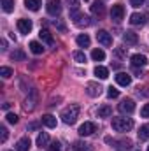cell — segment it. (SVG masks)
Wrapping results in <instances>:
<instances>
[{"mask_svg": "<svg viewBox=\"0 0 149 151\" xmlns=\"http://www.w3.org/2000/svg\"><path fill=\"white\" fill-rule=\"evenodd\" d=\"M79 111H81V107H79L77 104H72V106L65 107V109L62 111V119H63V123H67V125H74L75 121H77Z\"/></svg>", "mask_w": 149, "mask_h": 151, "instance_id": "1", "label": "cell"}, {"mask_svg": "<svg viewBox=\"0 0 149 151\" xmlns=\"http://www.w3.org/2000/svg\"><path fill=\"white\" fill-rule=\"evenodd\" d=\"M133 128L132 118H112V130L116 132H128Z\"/></svg>", "mask_w": 149, "mask_h": 151, "instance_id": "2", "label": "cell"}, {"mask_svg": "<svg viewBox=\"0 0 149 151\" xmlns=\"http://www.w3.org/2000/svg\"><path fill=\"white\" fill-rule=\"evenodd\" d=\"M70 19L74 21V25H77V27H90L91 25L90 16H86L84 12H79V11L70 12Z\"/></svg>", "mask_w": 149, "mask_h": 151, "instance_id": "3", "label": "cell"}, {"mask_svg": "<svg viewBox=\"0 0 149 151\" xmlns=\"http://www.w3.org/2000/svg\"><path fill=\"white\" fill-rule=\"evenodd\" d=\"M97 132V125L93 121H84L81 127H79V135L81 137H88V135H93Z\"/></svg>", "mask_w": 149, "mask_h": 151, "instance_id": "4", "label": "cell"}, {"mask_svg": "<svg viewBox=\"0 0 149 151\" xmlns=\"http://www.w3.org/2000/svg\"><path fill=\"white\" fill-rule=\"evenodd\" d=\"M123 18H125V7H123L121 4L112 5V9H111V19L112 21H114V23H119Z\"/></svg>", "mask_w": 149, "mask_h": 151, "instance_id": "5", "label": "cell"}, {"mask_svg": "<svg viewBox=\"0 0 149 151\" xmlns=\"http://www.w3.org/2000/svg\"><path fill=\"white\" fill-rule=\"evenodd\" d=\"M46 9L51 16H58L62 12V0H47Z\"/></svg>", "mask_w": 149, "mask_h": 151, "instance_id": "6", "label": "cell"}, {"mask_svg": "<svg viewBox=\"0 0 149 151\" xmlns=\"http://www.w3.org/2000/svg\"><path fill=\"white\" fill-rule=\"evenodd\" d=\"M119 111L123 114H132L135 111V102L132 100V99H125V100H121V104H119Z\"/></svg>", "mask_w": 149, "mask_h": 151, "instance_id": "7", "label": "cell"}, {"mask_svg": "<svg viewBox=\"0 0 149 151\" xmlns=\"http://www.w3.org/2000/svg\"><path fill=\"white\" fill-rule=\"evenodd\" d=\"M97 40L102 44V46H112V37H111V34L107 32V30H98L97 32Z\"/></svg>", "mask_w": 149, "mask_h": 151, "instance_id": "8", "label": "cell"}, {"mask_svg": "<svg viewBox=\"0 0 149 151\" xmlns=\"http://www.w3.org/2000/svg\"><path fill=\"white\" fill-rule=\"evenodd\" d=\"M148 19H149V16L144 14V12H133V14L130 16V23L135 25V27H137V25H146Z\"/></svg>", "mask_w": 149, "mask_h": 151, "instance_id": "9", "label": "cell"}, {"mask_svg": "<svg viewBox=\"0 0 149 151\" xmlns=\"http://www.w3.org/2000/svg\"><path fill=\"white\" fill-rule=\"evenodd\" d=\"M18 30H19L21 34H30V32H32V21L27 19V18L18 19Z\"/></svg>", "mask_w": 149, "mask_h": 151, "instance_id": "10", "label": "cell"}, {"mask_svg": "<svg viewBox=\"0 0 149 151\" xmlns=\"http://www.w3.org/2000/svg\"><path fill=\"white\" fill-rule=\"evenodd\" d=\"M86 93H88L90 97H100V95H102V86L97 84V83H88Z\"/></svg>", "mask_w": 149, "mask_h": 151, "instance_id": "11", "label": "cell"}, {"mask_svg": "<svg viewBox=\"0 0 149 151\" xmlns=\"http://www.w3.org/2000/svg\"><path fill=\"white\" fill-rule=\"evenodd\" d=\"M116 83H117L119 86H130L132 76L126 74V72H119V74H116Z\"/></svg>", "mask_w": 149, "mask_h": 151, "instance_id": "12", "label": "cell"}, {"mask_svg": "<svg viewBox=\"0 0 149 151\" xmlns=\"http://www.w3.org/2000/svg\"><path fill=\"white\" fill-rule=\"evenodd\" d=\"M132 65L133 67H146L148 65V58L144 55H132Z\"/></svg>", "mask_w": 149, "mask_h": 151, "instance_id": "13", "label": "cell"}, {"mask_svg": "<svg viewBox=\"0 0 149 151\" xmlns=\"http://www.w3.org/2000/svg\"><path fill=\"white\" fill-rule=\"evenodd\" d=\"M39 37H40V40L42 42H46L47 46H53V35H51V32L47 30V28H40V32H39Z\"/></svg>", "mask_w": 149, "mask_h": 151, "instance_id": "14", "label": "cell"}, {"mask_svg": "<svg viewBox=\"0 0 149 151\" xmlns=\"http://www.w3.org/2000/svg\"><path fill=\"white\" fill-rule=\"evenodd\" d=\"M32 148V142L28 137H21L18 142H16V151H28Z\"/></svg>", "mask_w": 149, "mask_h": 151, "instance_id": "15", "label": "cell"}, {"mask_svg": "<svg viewBox=\"0 0 149 151\" xmlns=\"http://www.w3.org/2000/svg\"><path fill=\"white\" fill-rule=\"evenodd\" d=\"M91 12H93L95 16H98V18H100V16H104V12H105V5H104L102 2H98V0H97V2H93V4H91Z\"/></svg>", "mask_w": 149, "mask_h": 151, "instance_id": "16", "label": "cell"}, {"mask_svg": "<svg viewBox=\"0 0 149 151\" xmlns=\"http://www.w3.org/2000/svg\"><path fill=\"white\" fill-rule=\"evenodd\" d=\"M116 150H117V151H130V150H132V141H130V139L116 141Z\"/></svg>", "mask_w": 149, "mask_h": 151, "instance_id": "17", "label": "cell"}, {"mask_svg": "<svg viewBox=\"0 0 149 151\" xmlns=\"http://www.w3.org/2000/svg\"><path fill=\"white\" fill-rule=\"evenodd\" d=\"M123 40H125L126 44H137L139 37H137V34H135V32L128 30V32H125V34H123Z\"/></svg>", "mask_w": 149, "mask_h": 151, "instance_id": "18", "label": "cell"}, {"mask_svg": "<svg viewBox=\"0 0 149 151\" xmlns=\"http://www.w3.org/2000/svg\"><path fill=\"white\" fill-rule=\"evenodd\" d=\"M42 123H44L47 128H54V127H56V116L46 114V116H42Z\"/></svg>", "mask_w": 149, "mask_h": 151, "instance_id": "19", "label": "cell"}, {"mask_svg": "<svg viewBox=\"0 0 149 151\" xmlns=\"http://www.w3.org/2000/svg\"><path fill=\"white\" fill-rule=\"evenodd\" d=\"M93 72H95V76H97L98 79H107V77H109V70H107L105 67H102V65H97Z\"/></svg>", "mask_w": 149, "mask_h": 151, "instance_id": "20", "label": "cell"}, {"mask_svg": "<svg viewBox=\"0 0 149 151\" xmlns=\"http://www.w3.org/2000/svg\"><path fill=\"white\" fill-rule=\"evenodd\" d=\"M47 144H49V135H47L46 132L39 134V137H37V146H39V148H47Z\"/></svg>", "mask_w": 149, "mask_h": 151, "instance_id": "21", "label": "cell"}, {"mask_svg": "<svg viewBox=\"0 0 149 151\" xmlns=\"http://www.w3.org/2000/svg\"><path fill=\"white\" fill-rule=\"evenodd\" d=\"M40 5H42V2L40 0H25V7L27 9H30V11H39L40 9Z\"/></svg>", "mask_w": 149, "mask_h": 151, "instance_id": "22", "label": "cell"}, {"mask_svg": "<svg viewBox=\"0 0 149 151\" xmlns=\"http://www.w3.org/2000/svg\"><path fill=\"white\" fill-rule=\"evenodd\" d=\"M91 58H93L95 62H102V60L105 58V53H104V49H100V47H95V49L91 51Z\"/></svg>", "mask_w": 149, "mask_h": 151, "instance_id": "23", "label": "cell"}, {"mask_svg": "<svg viewBox=\"0 0 149 151\" xmlns=\"http://www.w3.org/2000/svg\"><path fill=\"white\" fill-rule=\"evenodd\" d=\"M75 42H77V46H81V47H88L91 40H90V37H88L86 34H81V35H77Z\"/></svg>", "mask_w": 149, "mask_h": 151, "instance_id": "24", "label": "cell"}, {"mask_svg": "<svg viewBox=\"0 0 149 151\" xmlns=\"http://www.w3.org/2000/svg\"><path fill=\"white\" fill-rule=\"evenodd\" d=\"M30 51H32L34 55H42V53H44V47H42V44H40V42L32 40V42H30Z\"/></svg>", "mask_w": 149, "mask_h": 151, "instance_id": "25", "label": "cell"}, {"mask_svg": "<svg viewBox=\"0 0 149 151\" xmlns=\"http://www.w3.org/2000/svg\"><path fill=\"white\" fill-rule=\"evenodd\" d=\"M111 114H112V109L109 106H102V107L97 111V116H98V118H109Z\"/></svg>", "mask_w": 149, "mask_h": 151, "instance_id": "26", "label": "cell"}, {"mask_svg": "<svg viewBox=\"0 0 149 151\" xmlns=\"http://www.w3.org/2000/svg\"><path fill=\"white\" fill-rule=\"evenodd\" d=\"M139 139H140V141H146V139H149V123H148V125H142V127H140V130H139Z\"/></svg>", "mask_w": 149, "mask_h": 151, "instance_id": "27", "label": "cell"}, {"mask_svg": "<svg viewBox=\"0 0 149 151\" xmlns=\"http://www.w3.org/2000/svg\"><path fill=\"white\" fill-rule=\"evenodd\" d=\"M2 9H4V12H12L14 11V0H2Z\"/></svg>", "mask_w": 149, "mask_h": 151, "instance_id": "28", "label": "cell"}, {"mask_svg": "<svg viewBox=\"0 0 149 151\" xmlns=\"http://www.w3.org/2000/svg\"><path fill=\"white\" fill-rule=\"evenodd\" d=\"M72 148H74V151H90V144H86L82 141H75Z\"/></svg>", "mask_w": 149, "mask_h": 151, "instance_id": "29", "label": "cell"}, {"mask_svg": "<svg viewBox=\"0 0 149 151\" xmlns=\"http://www.w3.org/2000/svg\"><path fill=\"white\" fill-rule=\"evenodd\" d=\"M74 60L77 63H86V55H84V51H74Z\"/></svg>", "mask_w": 149, "mask_h": 151, "instance_id": "30", "label": "cell"}, {"mask_svg": "<svg viewBox=\"0 0 149 151\" xmlns=\"http://www.w3.org/2000/svg\"><path fill=\"white\" fill-rule=\"evenodd\" d=\"M0 76H2L4 79H9V77L12 76V69H9V67H2V69H0Z\"/></svg>", "mask_w": 149, "mask_h": 151, "instance_id": "31", "label": "cell"}, {"mask_svg": "<svg viewBox=\"0 0 149 151\" xmlns=\"http://www.w3.org/2000/svg\"><path fill=\"white\" fill-rule=\"evenodd\" d=\"M107 97H109V99H117V97H119V90H116L114 86H111V88L107 90Z\"/></svg>", "mask_w": 149, "mask_h": 151, "instance_id": "32", "label": "cell"}, {"mask_svg": "<svg viewBox=\"0 0 149 151\" xmlns=\"http://www.w3.org/2000/svg\"><path fill=\"white\" fill-rule=\"evenodd\" d=\"M67 2H69V9H70V12L79 11V0H67Z\"/></svg>", "mask_w": 149, "mask_h": 151, "instance_id": "33", "label": "cell"}, {"mask_svg": "<svg viewBox=\"0 0 149 151\" xmlns=\"http://www.w3.org/2000/svg\"><path fill=\"white\" fill-rule=\"evenodd\" d=\"M5 119H7L9 123H12V125H16V123H18V116H16L14 113H9L7 116H5Z\"/></svg>", "mask_w": 149, "mask_h": 151, "instance_id": "34", "label": "cell"}, {"mask_svg": "<svg viewBox=\"0 0 149 151\" xmlns=\"http://www.w3.org/2000/svg\"><path fill=\"white\" fill-rule=\"evenodd\" d=\"M5 141H7V128L0 127V142H5Z\"/></svg>", "mask_w": 149, "mask_h": 151, "instance_id": "35", "label": "cell"}, {"mask_svg": "<svg viewBox=\"0 0 149 151\" xmlns=\"http://www.w3.org/2000/svg\"><path fill=\"white\" fill-rule=\"evenodd\" d=\"M11 58H12V60H25V55H23L21 51H16V53L11 55Z\"/></svg>", "mask_w": 149, "mask_h": 151, "instance_id": "36", "label": "cell"}, {"mask_svg": "<svg viewBox=\"0 0 149 151\" xmlns=\"http://www.w3.org/2000/svg\"><path fill=\"white\" fill-rule=\"evenodd\" d=\"M49 151H62V144H60L58 141H54V142L49 146Z\"/></svg>", "mask_w": 149, "mask_h": 151, "instance_id": "37", "label": "cell"}, {"mask_svg": "<svg viewBox=\"0 0 149 151\" xmlns=\"http://www.w3.org/2000/svg\"><path fill=\"white\" fill-rule=\"evenodd\" d=\"M140 116H142V118H149V104H146V106L140 109Z\"/></svg>", "mask_w": 149, "mask_h": 151, "instance_id": "38", "label": "cell"}, {"mask_svg": "<svg viewBox=\"0 0 149 151\" xmlns=\"http://www.w3.org/2000/svg\"><path fill=\"white\" fill-rule=\"evenodd\" d=\"M53 25H54V27H56L58 30H62V32H65V25H63L62 21H56V19H54V21H53Z\"/></svg>", "mask_w": 149, "mask_h": 151, "instance_id": "39", "label": "cell"}, {"mask_svg": "<svg viewBox=\"0 0 149 151\" xmlns=\"http://www.w3.org/2000/svg\"><path fill=\"white\" fill-rule=\"evenodd\" d=\"M146 0H130V4H132V7H140L142 4H144Z\"/></svg>", "mask_w": 149, "mask_h": 151, "instance_id": "40", "label": "cell"}, {"mask_svg": "<svg viewBox=\"0 0 149 151\" xmlns=\"http://www.w3.org/2000/svg\"><path fill=\"white\" fill-rule=\"evenodd\" d=\"M37 127H39V123H30V125H28V130H35Z\"/></svg>", "mask_w": 149, "mask_h": 151, "instance_id": "41", "label": "cell"}, {"mask_svg": "<svg viewBox=\"0 0 149 151\" xmlns=\"http://www.w3.org/2000/svg\"><path fill=\"white\" fill-rule=\"evenodd\" d=\"M148 151H149V144H148Z\"/></svg>", "mask_w": 149, "mask_h": 151, "instance_id": "42", "label": "cell"}, {"mask_svg": "<svg viewBox=\"0 0 149 151\" xmlns=\"http://www.w3.org/2000/svg\"><path fill=\"white\" fill-rule=\"evenodd\" d=\"M7 151H11V150H7Z\"/></svg>", "mask_w": 149, "mask_h": 151, "instance_id": "43", "label": "cell"}]
</instances>
